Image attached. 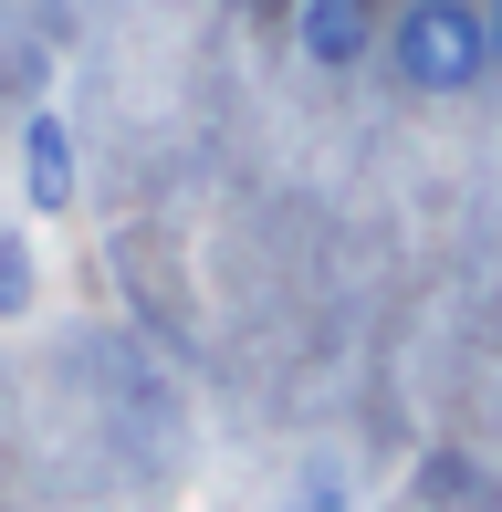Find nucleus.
Here are the masks:
<instances>
[{"mask_svg":"<svg viewBox=\"0 0 502 512\" xmlns=\"http://www.w3.org/2000/svg\"><path fill=\"white\" fill-rule=\"evenodd\" d=\"M21 168H32V209H74V136H63V115L21 126Z\"/></svg>","mask_w":502,"mask_h":512,"instance_id":"obj_3","label":"nucleus"},{"mask_svg":"<svg viewBox=\"0 0 502 512\" xmlns=\"http://www.w3.org/2000/svg\"><path fill=\"white\" fill-rule=\"evenodd\" d=\"M32 304V251H21V230H0V314Z\"/></svg>","mask_w":502,"mask_h":512,"instance_id":"obj_4","label":"nucleus"},{"mask_svg":"<svg viewBox=\"0 0 502 512\" xmlns=\"http://www.w3.org/2000/svg\"><path fill=\"white\" fill-rule=\"evenodd\" d=\"M387 63H398V84H419V95H471V84L492 74L482 0H408V11L387 21Z\"/></svg>","mask_w":502,"mask_h":512,"instance_id":"obj_1","label":"nucleus"},{"mask_svg":"<svg viewBox=\"0 0 502 512\" xmlns=\"http://www.w3.org/2000/svg\"><path fill=\"white\" fill-rule=\"evenodd\" d=\"M367 42H377V0H304V53L325 63V74L367 63Z\"/></svg>","mask_w":502,"mask_h":512,"instance_id":"obj_2","label":"nucleus"},{"mask_svg":"<svg viewBox=\"0 0 502 512\" xmlns=\"http://www.w3.org/2000/svg\"><path fill=\"white\" fill-rule=\"evenodd\" d=\"M482 42H492V63H502V0H492V11H482Z\"/></svg>","mask_w":502,"mask_h":512,"instance_id":"obj_5","label":"nucleus"}]
</instances>
